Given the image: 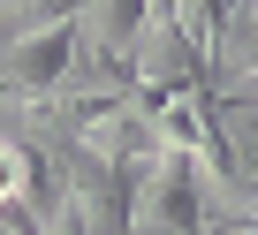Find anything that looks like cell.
Segmentation results:
<instances>
[{"instance_id":"6da1fadb","label":"cell","mask_w":258,"mask_h":235,"mask_svg":"<svg viewBox=\"0 0 258 235\" xmlns=\"http://www.w3.org/2000/svg\"><path fill=\"white\" fill-rule=\"evenodd\" d=\"M31 182H38V160H31L16 137H0V212L31 205Z\"/></svg>"}]
</instances>
